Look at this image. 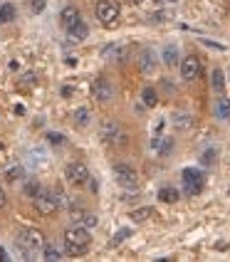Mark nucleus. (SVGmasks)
I'll return each instance as SVG.
<instances>
[{"mask_svg": "<svg viewBox=\"0 0 230 262\" xmlns=\"http://www.w3.org/2000/svg\"><path fill=\"white\" fill-rule=\"evenodd\" d=\"M92 245V233H89V228L87 225H72V228H67V233H65V250H67V255H85L87 250Z\"/></svg>", "mask_w": 230, "mask_h": 262, "instance_id": "obj_1", "label": "nucleus"}, {"mask_svg": "<svg viewBox=\"0 0 230 262\" xmlns=\"http://www.w3.org/2000/svg\"><path fill=\"white\" fill-rule=\"evenodd\" d=\"M43 245H45V237H43V233L35 230V228H25V230L17 233V248L28 255V260H32L30 255H35Z\"/></svg>", "mask_w": 230, "mask_h": 262, "instance_id": "obj_2", "label": "nucleus"}, {"mask_svg": "<svg viewBox=\"0 0 230 262\" xmlns=\"http://www.w3.org/2000/svg\"><path fill=\"white\" fill-rule=\"evenodd\" d=\"M94 13H97V20H99L101 25L114 28V23L119 20V15H121V5H119V0H97Z\"/></svg>", "mask_w": 230, "mask_h": 262, "instance_id": "obj_3", "label": "nucleus"}, {"mask_svg": "<svg viewBox=\"0 0 230 262\" xmlns=\"http://www.w3.org/2000/svg\"><path fill=\"white\" fill-rule=\"evenodd\" d=\"M181 183H183V193L191 195V198L203 193V173L198 168H183L181 171Z\"/></svg>", "mask_w": 230, "mask_h": 262, "instance_id": "obj_4", "label": "nucleus"}, {"mask_svg": "<svg viewBox=\"0 0 230 262\" xmlns=\"http://www.w3.org/2000/svg\"><path fill=\"white\" fill-rule=\"evenodd\" d=\"M32 203H35V210L40 213V215H55L57 213V193L55 188L52 190H40V195L37 198H32Z\"/></svg>", "mask_w": 230, "mask_h": 262, "instance_id": "obj_5", "label": "nucleus"}, {"mask_svg": "<svg viewBox=\"0 0 230 262\" xmlns=\"http://www.w3.org/2000/svg\"><path fill=\"white\" fill-rule=\"evenodd\" d=\"M114 176H116V183L121 186V188H139V173L131 168V166H127V163H116L114 166Z\"/></svg>", "mask_w": 230, "mask_h": 262, "instance_id": "obj_6", "label": "nucleus"}, {"mask_svg": "<svg viewBox=\"0 0 230 262\" xmlns=\"http://www.w3.org/2000/svg\"><path fill=\"white\" fill-rule=\"evenodd\" d=\"M92 94L99 104H109L114 99V84L107 79V77H97L94 84H92Z\"/></svg>", "mask_w": 230, "mask_h": 262, "instance_id": "obj_7", "label": "nucleus"}, {"mask_svg": "<svg viewBox=\"0 0 230 262\" xmlns=\"http://www.w3.org/2000/svg\"><path fill=\"white\" fill-rule=\"evenodd\" d=\"M65 178H67L70 183H74V186H85L92 176H89V168H87L82 161H72V163L65 168Z\"/></svg>", "mask_w": 230, "mask_h": 262, "instance_id": "obj_8", "label": "nucleus"}, {"mask_svg": "<svg viewBox=\"0 0 230 262\" xmlns=\"http://www.w3.org/2000/svg\"><path fill=\"white\" fill-rule=\"evenodd\" d=\"M198 74H201V59L196 55H188L181 59V79L193 82V79H198Z\"/></svg>", "mask_w": 230, "mask_h": 262, "instance_id": "obj_9", "label": "nucleus"}, {"mask_svg": "<svg viewBox=\"0 0 230 262\" xmlns=\"http://www.w3.org/2000/svg\"><path fill=\"white\" fill-rule=\"evenodd\" d=\"M158 67V55L151 50V47H146V50H141L139 52V70L144 74H154Z\"/></svg>", "mask_w": 230, "mask_h": 262, "instance_id": "obj_10", "label": "nucleus"}, {"mask_svg": "<svg viewBox=\"0 0 230 262\" xmlns=\"http://www.w3.org/2000/svg\"><path fill=\"white\" fill-rule=\"evenodd\" d=\"M67 37H70V42H82L89 37V28H87L85 20H77L72 28H67Z\"/></svg>", "mask_w": 230, "mask_h": 262, "instance_id": "obj_11", "label": "nucleus"}, {"mask_svg": "<svg viewBox=\"0 0 230 262\" xmlns=\"http://www.w3.org/2000/svg\"><path fill=\"white\" fill-rule=\"evenodd\" d=\"M119 139H124L119 134V124H116L114 119H107L101 124V141H119Z\"/></svg>", "mask_w": 230, "mask_h": 262, "instance_id": "obj_12", "label": "nucleus"}, {"mask_svg": "<svg viewBox=\"0 0 230 262\" xmlns=\"http://www.w3.org/2000/svg\"><path fill=\"white\" fill-rule=\"evenodd\" d=\"M77 20H82V15H79V10L74 8V5H67L62 13H59V25L67 30V28H72Z\"/></svg>", "mask_w": 230, "mask_h": 262, "instance_id": "obj_13", "label": "nucleus"}, {"mask_svg": "<svg viewBox=\"0 0 230 262\" xmlns=\"http://www.w3.org/2000/svg\"><path fill=\"white\" fill-rule=\"evenodd\" d=\"M216 117L220 121H230V99L225 94H218L216 99Z\"/></svg>", "mask_w": 230, "mask_h": 262, "instance_id": "obj_14", "label": "nucleus"}, {"mask_svg": "<svg viewBox=\"0 0 230 262\" xmlns=\"http://www.w3.org/2000/svg\"><path fill=\"white\" fill-rule=\"evenodd\" d=\"M161 59H163V64H166V67H176V64H178V47H176V45H166V47H163V52H161Z\"/></svg>", "mask_w": 230, "mask_h": 262, "instance_id": "obj_15", "label": "nucleus"}, {"mask_svg": "<svg viewBox=\"0 0 230 262\" xmlns=\"http://www.w3.org/2000/svg\"><path fill=\"white\" fill-rule=\"evenodd\" d=\"M161 203H176L178 198H181V193L178 188H171V186H163V188H158V195H156Z\"/></svg>", "mask_w": 230, "mask_h": 262, "instance_id": "obj_16", "label": "nucleus"}, {"mask_svg": "<svg viewBox=\"0 0 230 262\" xmlns=\"http://www.w3.org/2000/svg\"><path fill=\"white\" fill-rule=\"evenodd\" d=\"M43 260H47V262H59V260H62V252H59L57 245L45 243V245H43Z\"/></svg>", "mask_w": 230, "mask_h": 262, "instance_id": "obj_17", "label": "nucleus"}, {"mask_svg": "<svg viewBox=\"0 0 230 262\" xmlns=\"http://www.w3.org/2000/svg\"><path fill=\"white\" fill-rule=\"evenodd\" d=\"M211 87H213V92L216 94H223V89H225V77H223V70H213L211 72Z\"/></svg>", "mask_w": 230, "mask_h": 262, "instance_id": "obj_18", "label": "nucleus"}, {"mask_svg": "<svg viewBox=\"0 0 230 262\" xmlns=\"http://www.w3.org/2000/svg\"><path fill=\"white\" fill-rule=\"evenodd\" d=\"M141 102H144L146 109H154L158 104V92L154 87H144V92H141Z\"/></svg>", "mask_w": 230, "mask_h": 262, "instance_id": "obj_19", "label": "nucleus"}, {"mask_svg": "<svg viewBox=\"0 0 230 262\" xmlns=\"http://www.w3.org/2000/svg\"><path fill=\"white\" fill-rule=\"evenodd\" d=\"M154 215V208H149V205H144V208H136V210H131L129 218L134 220V223H144V220H149Z\"/></svg>", "mask_w": 230, "mask_h": 262, "instance_id": "obj_20", "label": "nucleus"}, {"mask_svg": "<svg viewBox=\"0 0 230 262\" xmlns=\"http://www.w3.org/2000/svg\"><path fill=\"white\" fill-rule=\"evenodd\" d=\"M154 146L158 148V156H169V154L173 151V139H169V136L156 139V141H154Z\"/></svg>", "mask_w": 230, "mask_h": 262, "instance_id": "obj_21", "label": "nucleus"}, {"mask_svg": "<svg viewBox=\"0 0 230 262\" xmlns=\"http://www.w3.org/2000/svg\"><path fill=\"white\" fill-rule=\"evenodd\" d=\"M216 159H218L216 148H205V151L201 154V166H203V168H211V166L216 163Z\"/></svg>", "mask_w": 230, "mask_h": 262, "instance_id": "obj_22", "label": "nucleus"}, {"mask_svg": "<svg viewBox=\"0 0 230 262\" xmlns=\"http://www.w3.org/2000/svg\"><path fill=\"white\" fill-rule=\"evenodd\" d=\"M10 20H15V5L13 3H5V5L0 8V25H3V23H10Z\"/></svg>", "mask_w": 230, "mask_h": 262, "instance_id": "obj_23", "label": "nucleus"}, {"mask_svg": "<svg viewBox=\"0 0 230 262\" xmlns=\"http://www.w3.org/2000/svg\"><path fill=\"white\" fill-rule=\"evenodd\" d=\"M72 117H74V124H77L79 129H85L87 124H89V109H85V106H82V109H77V112H74Z\"/></svg>", "mask_w": 230, "mask_h": 262, "instance_id": "obj_24", "label": "nucleus"}, {"mask_svg": "<svg viewBox=\"0 0 230 262\" xmlns=\"http://www.w3.org/2000/svg\"><path fill=\"white\" fill-rule=\"evenodd\" d=\"M23 173H25V171H23V166H13V168H8V171H5V181H8V183H15L17 178H23Z\"/></svg>", "mask_w": 230, "mask_h": 262, "instance_id": "obj_25", "label": "nucleus"}, {"mask_svg": "<svg viewBox=\"0 0 230 262\" xmlns=\"http://www.w3.org/2000/svg\"><path fill=\"white\" fill-rule=\"evenodd\" d=\"M40 181H35V178H32V181H28V183H25V193H28L30 198H37V195H40Z\"/></svg>", "mask_w": 230, "mask_h": 262, "instance_id": "obj_26", "label": "nucleus"}, {"mask_svg": "<svg viewBox=\"0 0 230 262\" xmlns=\"http://www.w3.org/2000/svg\"><path fill=\"white\" fill-rule=\"evenodd\" d=\"M82 225H87V228L92 230V228H97V225H99V218H97L94 213H85V215H82Z\"/></svg>", "mask_w": 230, "mask_h": 262, "instance_id": "obj_27", "label": "nucleus"}, {"mask_svg": "<svg viewBox=\"0 0 230 262\" xmlns=\"http://www.w3.org/2000/svg\"><path fill=\"white\" fill-rule=\"evenodd\" d=\"M45 161L47 159H45L43 151H37V148H35V151H30V161H28L30 166H37V163H45Z\"/></svg>", "mask_w": 230, "mask_h": 262, "instance_id": "obj_28", "label": "nucleus"}, {"mask_svg": "<svg viewBox=\"0 0 230 262\" xmlns=\"http://www.w3.org/2000/svg\"><path fill=\"white\" fill-rule=\"evenodd\" d=\"M129 235H131V230H129V228H121V230H116L114 240H112V245H119V243H124V240H127Z\"/></svg>", "mask_w": 230, "mask_h": 262, "instance_id": "obj_29", "label": "nucleus"}, {"mask_svg": "<svg viewBox=\"0 0 230 262\" xmlns=\"http://www.w3.org/2000/svg\"><path fill=\"white\" fill-rule=\"evenodd\" d=\"M173 124H176L178 129H186L188 124H191V119H188V114H176V117H173Z\"/></svg>", "mask_w": 230, "mask_h": 262, "instance_id": "obj_30", "label": "nucleus"}, {"mask_svg": "<svg viewBox=\"0 0 230 262\" xmlns=\"http://www.w3.org/2000/svg\"><path fill=\"white\" fill-rule=\"evenodd\" d=\"M45 8H47V0H30V10L32 13H43Z\"/></svg>", "mask_w": 230, "mask_h": 262, "instance_id": "obj_31", "label": "nucleus"}, {"mask_svg": "<svg viewBox=\"0 0 230 262\" xmlns=\"http://www.w3.org/2000/svg\"><path fill=\"white\" fill-rule=\"evenodd\" d=\"M47 141H50V144H55V146H62L65 144V136H62V134H55V131H50V134H47Z\"/></svg>", "mask_w": 230, "mask_h": 262, "instance_id": "obj_32", "label": "nucleus"}, {"mask_svg": "<svg viewBox=\"0 0 230 262\" xmlns=\"http://www.w3.org/2000/svg\"><path fill=\"white\" fill-rule=\"evenodd\" d=\"M5 205H8V195H5V190L0 188V210H3Z\"/></svg>", "mask_w": 230, "mask_h": 262, "instance_id": "obj_33", "label": "nucleus"}, {"mask_svg": "<svg viewBox=\"0 0 230 262\" xmlns=\"http://www.w3.org/2000/svg\"><path fill=\"white\" fill-rule=\"evenodd\" d=\"M8 260H10V257H8V252H5V250L0 248V262H8Z\"/></svg>", "mask_w": 230, "mask_h": 262, "instance_id": "obj_34", "label": "nucleus"}, {"mask_svg": "<svg viewBox=\"0 0 230 262\" xmlns=\"http://www.w3.org/2000/svg\"><path fill=\"white\" fill-rule=\"evenodd\" d=\"M131 3H134V5H141V3H146V0H131Z\"/></svg>", "mask_w": 230, "mask_h": 262, "instance_id": "obj_35", "label": "nucleus"}, {"mask_svg": "<svg viewBox=\"0 0 230 262\" xmlns=\"http://www.w3.org/2000/svg\"><path fill=\"white\" fill-rule=\"evenodd\" d=\"M169 3H176V0H169Z\"/></svg>", "mask_w": 230, "mask_h": 262, "instance_id": "obj_36", "label": "nucleus"}, {"mask_svg": "<svg viewBox=\"0 0 230 262\" xmlns=\"http://www.w3.org/2000/svg\"><path fill=\"white\" fill-rule=\"evenodd\" d=\"M0 148H3V144H0Z\"/></svg>", "mask_w": 230, "mask_h": 262, "instance_id": "obj_37", "label": "nucleus"}]
</instances>
